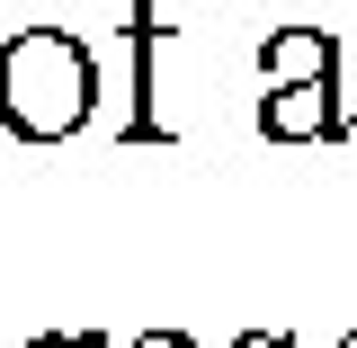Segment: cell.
<instances>
[{"mask_svg": "<svg viewBox=\"0 0 357 348\" xmlns=\"http://www.w3.org/2000/svg\"><path fill=\"white\" fill-rule=\"evenodd\" d=\"M340 72V36L331 27H277L259 45V81L268 89H295V81H331Z\"/></svg>", "mask_w": 357, "mask_h": 348, "instance_id": "277c9868", "label": "cell"}, {"mask_svg": "<svg viewBox=\"0 0 357 348\" xmlns=\"http://www.w3.org/2000/svg\"><path fill=\"white\" fill-rule=\"evenodd\" d=\"M98 107V63L72 27H18L0 45V126L18 143H72Z\"/></svg>", "mask_w": 357, "mask_h": 348, "instance_id": "6da1fadb", "label": "cell"}, {"mask_svg": "<svg viewBox=\"0 0 357 348\" xmlns=\"http://www.w3.org/2000/svg\"><path fill=\"white\" fill-rule=\"evenodd\" d=\"M340 348H357V331H349V340H340Z\"/></svg>", "mask_w": 357, "mask_h": 348, "instance_id": "8992f818", "label": "cell"}, {"mask_svg": "<svg viewBox=\"0 0 357 348\" xmlns=\"http://www.w3.org/2000/svg\"><path fill=\"white\" fill-rule=\"evenodd\" d=\"M134 348H197V340H188V331H143Z\"/></svg>", "mask_w": 357, "mask_h": 348, "instance_id": "5b68a950", "label": "cell"}, {"mask_svg": "<svg viewBox=\"0 0 357 348\" xmlns=\"http://www.w3.org/2000/svg\"><path fill=\"white\" fill-rule=\"evenodd\" d=\"M259 134L268 143H340L349 134V107H340V72L331 81H295L259 98Z\"/></svg>", "mask_w": 357, "mask_h": 348, "instance_id": "3957f363", "label": "cell"}, {"mask_svg": "<svg viewBox=\"0 0 357 348\" xmlns=\"http://www.w3.org/2000/svg\"><path fill=\"white\" fill-rule=\"evenodd\" d=\"M197 0H134V116H126V143H170V116L152 107L161 98V45L178 36Z\"/></svg>", "mask_w": 357, "mask_h": 348, "instance_id": "7a4b0ae2", "label": "cell"}]
</instances>
